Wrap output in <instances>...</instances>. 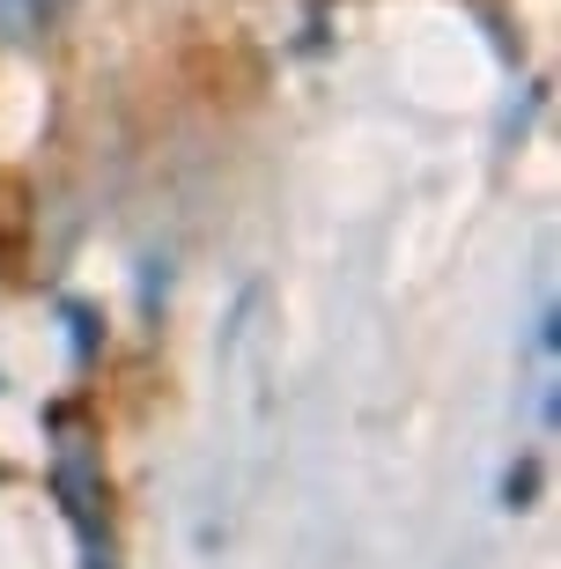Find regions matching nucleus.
Masks as SVG:
<instances>
[{"instance_id":"f257e3e1","label":"nucleus","mask_w":561,"mask_h":569,"mask_svg":"<svg viewBox=\"0 0 561 569\" xmlns=\"http://www.w3.org/2000/svg\"><path fill=\"white\" fill-rule=\"evenodd\" d=\"M52 488L67 503V526L82 532L89 569H111V532H104V473H97V451H89L82 429H67L60 451H52Z\"/></svg>"},{"instance_id":"f03ea898","label":"nucleus","mask_w":561,"mask_h":569,"mask_svg":"<svg viewBox=\"0 0 561 569\" xmlns=\"http://www.w3.org/2000/svg\"><path fill=\"white\" fill-rule=\"evenodd\" d=\"M67 0H0V38L8 44H38L52 22H60Z\"/></svg>"}]
</instances>
